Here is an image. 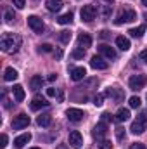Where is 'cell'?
I'll return each instance as SVG.
<instances>
[{"instance_id": "1", "label": "cell", "mask_w": 147, "mask_h": 149, "mask_svg": "<svg viewBox=\"0 0 147 149\" xmlns=\"http://www.w3.org/2000/svg\"><path fill=\"white\" fill-rule=\"evenodd\" d=\"M0 47H2L3 52L14 54V52H17L19 47H21V37H17V35H14V33H5V35L2 37V40H0Z\"/></svg>"}, {"instance_id": "2", "label": "cell", "mask_w": 147, "mask_h": 149, "mask_svg": "<svg viewBox=\"0 0 147 149\" xmlns=\"http://www.w3.org/2000/svg\"><path fill=\"white\" fill-rule=\"evenodd\" d=\"M147 128V109L144 111H140V114L137 116V120L132 123V134H135V135H139V134H142V132H146Z\"/></svg>"}, {"instance_id": "3", "label": "cell", "mask_w": 147, "mask_h": 149, "mask_svg": "<svg viewBox=\"0 0 147 149\" xmlns=\"http://www.w3.org/2000/svg\"><path fill=\"white\" fill-rule=\"evenodd\" d=\"M137 19V12L135 10H132V9H123V10H119V14L116 16V19H114V24H123V23H132V21H135Z\"/></svg>"}, {"instance_id": "4", "label": "cell", "mask_w": 147, "mask_h": 149, "mask_svg": "<svg viewBox=\"0 0 147 149\" xmlns=\"http://www.w3.org/2000/svg\"><path fill=\"white\" fill-rule=\"evenodd\" d=\"M146 83H147L146 74H133V76H130V80H128V87H130L132 90H140V88H144Z\"/></svg>"}, {"instance_id": "5", "label": "cell", "mask_w": 147, "mask_h": 149, "mask_svg": "<svg viewBox=\"0 0 147 149\" xmlns=\"http://www.w3.org/2000/svg\"><path fill=\"white\" fill-rule=\"evenodd\" d=\"M95 14H97L95 5H85V7L81 9V12H80L81 19H83L85 23H92V21L95 19Z\"/></svg>"}, {"instance_id": "6", "label": "cell", "mask_w": 147, "mask_h": 149, "mask_svg": "<svg viewBox=\"0 0 147 149\" xmlns=\"http://www.w3.org/2000/svg\"><path fill=\"white\" fill-rule=\"evenodd\" d=\"M28 125H30V116H28V114H24V113L17 114V116L14 118V121H12V128H14V130L26 128Z\"/></svg>"}, {"instance_id": "7", "label": "cell", "mask_w": 147, "mask_h": 149, "mask_svg": "<svg viewBox=\"0 0 147 149\" xmlns=\"http://www.w3.org/2000/svg\"><path fill=\"white\" fill-rule=\"evenodd\" d=\"M28 26H30L35 33H43V30H45V24H43V21H42L38 16H30V17H28Z\"/></svg>"}, {"instance_id": "8", "label": "cell", "mask_w": 147, "mask_h": 149, "mask_svg": "<svg viewBox=\"0 0 147 149\" xmlns=\"http://www.w3.org/2000/svg\"><path fill=\"white\" fill-rule=\"evenodd\" d=\"M30 106H31L33 111H38V109H42V108H47V106H49V101H47V97L37 94V95L31 99V104H30Z\"/></svg>"}, {"instance_id": "9", "label": "cell", "mask_w": 147, "mask_h": 149, "mask_svg": "<svg viewBox=\"0 0 147 149\" xmlns=\"http://www.w3.org/2000/svg\"><path fill=\"white\" fill-rule=\"evenodd\" d=\"M69 146L73 149H80L83 146V135L78 132V130H73L69 134Z\"/></svg>"}, {"instance_id": "10", "label": "cell", "mask_w": 147, "mask_h": 149, "mask_svg": "<svg viewBox=\"0 0 147 149\" xmlns=\"http://www.w3.org/2000/svg\"><path fill=\"white\" fill-rule=\"evenodd\" d=\"M66 116H68V120H69V121L78 123V121H81V120H83L85 113L81 111V109H78V108H69V109L66 111Z\"/></svg>"}, {"instance_id": "11", "label": "cell", "mask_w": 147, "mask_h": 149, "mask_svg": "<svg viewBox=\"0 0 147 149\" xmlns=\"http://www.w3.org/2000/svg\"><path fill=\"white\" fill-rule=\"evenodd\" d=\"M90 66L94 68V70H107V61H104L101 56H94L92 59H90Z\"/></svg>"}, {"instance_id": "12", "label": "cell", "mask_w": 147, "mask_h": 149, "mask_svg": "<svg viewBox=\"0 0 147 149\" xmlns=\"http://www.w3.org/2000/svg\"><path fill=\"white\" fill-rule=\"evenodd\" d=\"M106 134H107V125H106L104 121L97 123V125L94 127V130H92V135H94L95 139H102Z\"/></svg>"}, {"instance_id": "13", "label": "cell", "mask_w": 147, "mask_h": 149, "mask_svg": "<svg viewBox=\"0 0 147 149\" xmlns=\"http://www.w3.org/2000/svg\"><path fill=\"white\" fill-rule=\"evenodd\" d=\"M85 76H87V70L83 66H78V68H73L71 70V80L73 81H81Z\"/></svg>"}, {"instance_id": "14", "label": "cell", "mask_w": 147, "mask_h": 149, "mask_svg": "<svg viewBox=\"0 0 147 149\" xmlns=\"http://www.w3.org/2000/svg\"><path fill=\"white\" fill-rule=\"evenodd\" d=\"M99 52L104 56V57H107V59H116V50L109 47V45H106V43H102V45H99Z\"/></svg>"}, {"instance_id": "15", "label": "cell", "mask_w": 147, "mask_h": 149, "mask_svg": "<svg viewBox=\"0 0 147 149\" xmlns=\"http://www.w3.org/2000/svg\"><path fill=\"white\" fill-rule=\"evenodd\" d=\"M30 141H31V134H30V132H28V134H21L19 137L14 139V146H16V148H24Z\"/></svg>"}, {"instance_id": "16", "label": "cell", "mask_w": 147, "mask_h": 149, "mask_svg": "<svg viewBox=\"0 0 147 149\" xmlns=\"http://www.w3.org/2000/svg\"><path fill=\"white\" fill-rule=\"evenodd\" d=\"M12 95H14V99H16L17 102H23L24 97H26V92H24V88H23L21 85H14V87H12Z\"/></svg>"}, {"instance_id": "17", "label": "cell", "mask_w": 147, "mask_h": 149, "mask_svg": "<svg viewBox=\"0 0 147 149\" xmlns=\"http://www.w3.org/2000/svg\"><path fill=\"white\" fill-rule=\"evenodd\" d=\"M92 45V37L88 35V33H81L80 37H78V47H81V49H88Z\"/></svg>"}, {"instance_id": "18", "label": "cell", "mask_w": 147, "mask_h": 149, "mask_svg": "<svg viewBox=\"0 0 147 149\" xmlns=\"http://www.w3.org/2000/svg\"><path fill=\"white\" fill-rule=\"evenodd\" d=\"M104 95H106V97H111V99H114V101H118V102L123 99V92H121L119 88H111V87L106 90Z\"/></svg>"}, {"instance_id": "19", "label": "cell", "mask_w": 147, "mask_h": 149, "mask_svg": "<svg viewBox=\"0 0 147 149\" xmlns=\"http://www.w3.org/2000/svg\"><path fill=\"white\" fill-rule=\"evenodd\" d=\"M37 123L40 127H49L50 123H52V114H49V113H43V114H40L37 118Z\"/></svg>"}, {"instance_id": "20", "label": "cell", "mask_w": 147, "mask_h": 149, "mask_svg": "<svg viewBox=\"0 0 147 149\" xmlns=\"http://www.w3.org/2000/svg\"><path fill=\"white\" fill-rule=\"evenodd\" d=\"M47 9L50 12H59L62 9V2L61 0H47Z\"/></svg>"}, {"instance_id": "21", "label": "cell", "mask_w": 147, "mask_h": 149, "mask_svg": "<svg viewBox=\"0 0 147 149\" xmlns=\"http://www.w3.org/2000/svg\"><path fill=\"white\" fill-rule=\"evenodd\" d=\"M42 85H43V78H42L40 74H35V76L30 80V87H31V90H40Z\"/></svg>"}, {"instance_id": "22", "label": "cell", "mask_w": 147, "mask_h": 149, "mask_svg": "<svg viewBox=\"0 0 147 149\" xmlns=\"http://www.w3.org/2000/svg\"><path fill=\"white\" fill-rule=\"evenodd\" d=\"M17 76H19V74H17V71H16L14 68H7V70L3 71V80H5V81H14Z\"/></svg>"}, {"instance_id": "23", "label": "cell", "mask_w": 147, "mask_h": 149, "mask_svg": "<svg viewBox=\"0 0 147 149\" xmlns=\"http://www.w3.org/2000/svg\"><path fill=\"white\" fill-rule=\"evenodd\" d=\"M116 45L121 49V50H128L132 45H130V40L125 37H116Z\"/></svg>"}, {"instance_id": "24", "label": "cell", "mask_w": 147, "mask_h": 149, "mask_svg": "<svg viewBox=\"0 0 147 149\" xmlns=\"http://www.w3.org/2000/svg\"><path fill=\"white\" fill-rule=\"evenodd\" d=\"M130 118V109H126V108H119L118 113H116V120L118 121H126Z\"/></svg>"}, {"instance_id": "25", "label": "cell", "mask_w": 147, "mask_h": 149, "mask_svg": "<svg viewBox=\"0 0 147 149\" xmlns=\"http://www.w3.org/2000/svg\"><path fill=\"white\" fill-rule=\"evenodd\" d=\"M144 31H146V26L142 24V26H137V28H132V30H130L128 33H130V35H132L133 38H140L142 35H144Z\"/></svg>"}, {"instance_id": "26", "label": "cell", "mask_w": 147, "mask_h": 149, "mask_svg": "<svg viewBox=\"0 0 147 149\" xmlns=\"http://www.w3.org/2000/svg\"><path fill=\"white\" fill-rule=\"evenodd\" d=\"M59 24H71L73 23V12H68V14H62L59 19H57Z\"/></svg>"}, {"instance_id": "27", "label": "cell", "mask_w": 147, "mask_h": 149, "mask_svg": "<svg viewBox=\"0 0 147 149\" xmlns=\"http://www.w3.org/2000/svg\"><path fill=\"white\" fill-rule=\"evenodd\" d=\"M59 40H61L62 43H69V40H71V31H68V30L61 31V35H59Z\"/></svg>"}, {"instance_id": "28", "label": "cell", "mask_w": 147, "mask_h": 149, "mask_svg": "<svg viewBox=\"0 0 147 149\" xmlns=\"http://www.w3.org/2000/svg\"><path fill=\"white\" fill-rule=\"evenodd\" d=\"M73 59H81L83 56H85V49H81V47H78V49H74L73 50Z\"/></svg>"}, {"instance_id": "29", "label": "cell", "mask_w": 147, "mask_h": 149, "mask_svg": "<svg viewBox=\"0 0 147 149\" xmlns=\"http://www.w3.org/2000/svg\"><path fill=\"white\" fill-rule=\"evenodd\" d=\"M130 108H139L140 104H142V101H140V97H137V95H133V97H130Z\"/></svg>"}, {"instance_id": "30", "label": "cell", "mask_w": 147, "mask_h": 149, "mask_svg": "<svg viewBox=\"0 0 147 149\" xmlns=\"http://www.w3.org/2000/svg\"><path fill=\"white\" fill-rule=\"evenodd\" d=\"M104 97H106L104 94H97V95L94 97V104H95L97 108H101V106L104 104V102H102V101H104Z\"/></svg>"}, {"instance_id": "31", "label": "cell", "mask_w": 147, "mask_h": 149, "mask_svg": "<svg viewBox=\"0 0 147 149\" xmlns=\"http://www.w3.org/2000/svg\"><path fill=\"white\" fill-rule=\"evenodd\" d=\"M116 139H118V141H123V139H125V130H123L121 127L116 128Z\"/></svg>"}, {"instance_id": "32", "label": "cell", "mask_w": 147, "mask_h": 149, "mask_svg": "<svg viewBox=\"0 0 147 149\" xmlns=\"http://www.w3.org/2000/svg\"><path fill=\"white\" fill-rule=\"evenodd\" d=\"M99 149H112V144H111L109 141H102L99 144Z\"/></svg>"}, {"instance_id": "33", "label": "cell", "mask_w": 147, "mask_h": 149, "mask_svg": "<svg viewBox=\"0 0 147 149\" xmlns=\"http://www.w3.org/2000/svg\"><path fill=\"white\" fill-rule=\"evenodd\" d=\"M12 3H14L17 9H24V5H26V0H12Z\"/></svg>"}, {"instance_id": "34", "label": "cell", "mask_w": 147, "mask_h": 149, "mask_svg": "<svg viewBox=\"0 0 147 149\" xmlns=\"http://www.w3.org/2000/svg\"><path fill=\"white\" fill-rule=\"evenodd\" d=\"M3 16H5V21H7V23H10V21L14 19V12H12V10H5Z\"/></svg>"}, {"instance_id": "35", "label": "cell", "mask_w": 147, "mask_h": 149, "mask_svg": "<svg viewBox=\"0 0 147 149\" xmlns=\"http://www.w3.org/2000/svg\"><path fill=\"white\" fill-rule=\"evenodd\" d=\"M40 52H50L52 50V45H49V43H43V45H40V49H38Z\"/></svg>"}, {"instance_id": "36", "label": "cell", "mask_w": 147, "mask_h": 149, "mask_svg": "<svg viewBox=\"0 0 147 149\" xmlns=\"http://www.w3.org/2000/svg\"><path fill=\"white\" fill-rule=\"evenodd\" d=\"M57 94H59V92H57L55 88H52V87H50V88H47V97H55Z\"/></svg>"}, {"instance_id": "37", "label": "cell", "mask_w": 147, "mask_h": 149, "mask_svg": "<svg viewBox=\"0 0 147 149\" xmlns=\"http://www.w3.org/2000/svg\"><path fill=\"white\" fill-rule=\"evenodd\" d=\"M130 149H147V148L142 144V142H133V144L130 146Z\"/></svg>"}, {"instance_id": "38", "label": "cell", "mask_w": 147, "mask_h": 149, "mask_svg": "<svg viewBox=\"0 0 147 149\" xmlns=\"http://www.w3.org/2000/svg\"><path fill=\"white\" fill-rule=\"evenodd\" d=\"M5 146H7V135H5V134H2V137H0V148L3 149Z\"/></svg>"}, {"instance_id": "39", "label": "cell", "mask_w": 147, "mask_h": 149, "mask_svg": "<svg viewBox=\"0 0 147 149\" xmlns=\"http://www.w3.org/2000/svg\"><path fill=\"white\" fill-rule=\"evenodd\" d=\"M112 120V116H111L109 113H102V121L106 123V121H111Z\"/></svg>"}, {"instance_id": "40", "label": "cell", "mask_w": 147, "mask_h": 149, "mask_svg": "<svg viewBox=\"0 0 147 149\" xmlns=\"http://www.w3.org/2000/svg\"><path fill=\"white\" fill-rule=\"evenodd\" d=\"M101 38H109V31L107 30H102L101 31Z\"/></svg>"}, {"instance_id": "41", "label": "cell", "mask_w": 147, "mask_h": 149, "mask_svg": "<svg viewBox=\"0 0 147 149\" xmlns=\"http://www.w3.org/2000/svg\"><path fill=\"white\" fill-rule=\"evenodd\" d=\"M140 59H142V61H147V50H142V52H140Z\"/></svg>"}, {"instance_id": "42", "label": "cell", "mask_w": 147, "mask_h": 149, "mask_svg": "<svg viewBox=\"0 0 147 149\" xmlns=\"http://www.w3.org/2000/svg\"><path fill=\"white\" fill-rule=\"evenodd\" d=\"M55 78H57V74H55V73H50V74H49V78H47V80H49V81H54Z\"/></svg>"}, {"instance_id": "43", "label": "cell", "mask_w": 147, "mask_h": 149, "mask_svg": "<svg viewBox=\"0 0 147 149\" xmlns=\"http://www.w3.org/2000/svg\"><path fill=\"white\" fill-rule=\"evenodd\" d=\"M62 57V50L59 49V50H55V59H61Z\"/></svg>"}, {"instance_id": "44", "label": "cell", "mask_w": 147, "mask_h": 149, "mask_svg": "<svg viewBox=\"0 0 147 149\" xmlns=\"http://www.w3.org/2000/svg\"><path fill=\"white\" fill-rule=\"evenodd\" d=\"M55 149H69V148H68L66 144H59V146H57V148H55Z\"/></svg>"}, {"instance_id": "45", "label": "cell", "mask_w": 147, "mask_h": 149, "mask_svg": "<svg viewBox=\"0 0 147 149\" xmlns=\"http://www.w3.org/2000/svg\"><path fill=\"white\" fill-rule=\"evenodd\" d=\"M142 5H146L147 7V0H142Z\"/></svg>"}, {"instance_id": "46", "label": "cell", "mask_w": 147, "mask_h": 149, "mask_svg": "<svg viewBox=\"0 0 147 149\" xmlns=\"http://www.w3.org/2000/svg\"><path fill=\"white\" fill-rule=\"evenodd\" d=\"M104 2H107V3H112V2H114V0H104Z\"/></svg>"}, {"instance_id": "47", "label": "cell", "mask_w": 147, "mask_h": 149, "mask_svg": "<svg viewBox=\"0 0 147 149\" xmlns=\"http://www.w3.org/2000/svg\"><path fill=\"white\" fill-rule=\"evenodd\" d=\"M31 149H38V148H31Z\"/></svg>"}]
</instances>
